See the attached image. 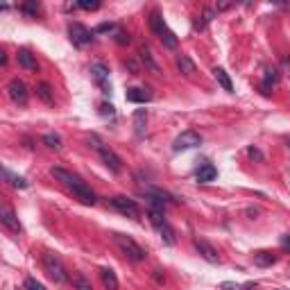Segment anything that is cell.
Instances as JSON below:
<instances>
[{
  "mask_svg": "<svg viewBox=\"0 0 290 290\" xmlns=\"http://www.w3.org/2000/svg\"><path fill=\"white\" fill-rule=\"evenodd\" d=\"M113 243L118 245V249H120L122 254H125L127 258H131V261H145V256H148V254H145V249L140 247L138 243H136L134 238H131V236H125V234H113Z\"/></svg>",
  "mask_w": 290,
  "mask_h": 290,
  "instance_id": "cell-1",
  "label": "cell"
},
{
  "mask_svg": "<svg viewBox=\"0 0 290 290\" xmlns=\"http://www.w3.org/2000/svg\"><path fill=\"white\" fill-rule=\"evenodd\" d=\"M43 270L48 272V276L54 281V283H66V281H68L66 267H63L61 261H59V256H54L52 252L43 254Z\"/></svg>",
  "mask_w": 290,
  "mask_h": 290,
  "instance_id": "cell-2",
  "label": "cell"
},
{
  "mask_svg": "<svg viewBox=\"0 0 290 290\" xmlns=\"http://www.w3.org/2000/svg\"><path fill=\"white\" fill-rule=\"evenodd\" d=\"M93 143H95L93 148L98 150V154H100V159H102V163H104V166H107L111 172H116V175H118V172L122 170V161H120V157H118V154L113 152V150L109 148V145H102V143H100V140L95 138V136H93Z\"/></svg>",
  "mask_w": 290,
  "mask_h": 290,
  "instance_id": "cell-3",
  "label": "cell"
},
{
  "mask_svg": "<svg viewBox=\"0 0 290 290\" xmlns=\"http://www.w3.org/2000/svg\"><path fill=\"white\" fill-rule=\"evenodd\" d=\"M202 145V136L193 129H186L172 140V150L175 152H184V150H193V148H199Z\"/></svg>",
  "mask_w": 290,
  "mask_h": 290,
  "instance_id": "cell-4",
  "label": "cell"
},
{
  "mask_svg": "<svg viewBox=\"0 0 290 290\" xmlns=\"http://www.w3.org/2000/svg\"><path fill=\"white\" fill-rule=\"evenodd\" d=\"M109 202V206L111 208H116L118 213H122V215H127V218H140V206L134 202V199H129V197H111V199H107Z\"/></svg>",
  "mask_w": 290,
  "mask_h": 290,
  "instance_id": "cell-5",
  "label": "cell"
},
{
  "mask_svg": "<svg viewBox=\"0 0 290 290\" xmlns=\"http://www.w3.org/2000/svg\"><path fill=\"white\" fill-rule=\"evenodd\" d=\"M68 34H70V41L77 48H84V45L93 43V32L86 25H82V23H70L68 25Z\"/></svg>",
  "mask_w": 290,
  "mask_h": 290,
  "instance_id": "cell-6",
  "label": "cell"
},
{
  "mask_svg": "<svg viewBox=\"0 0 290 290\" xmlns=\"http://www.w3.org/2000/svg\"><path fill=\"white\" fill-rule=\"evenodd\" d=\"M91 77H93V82L100 86V91H102L104 95L111 93V82H109V68L104 66L102 61L93 63L91 66Z\"/></svg>",
  "mask_w": 290,
  "mask_h": 290,
  "instance_id": "cell-7",
  "label": "cell"
},
{
  "mask_svg": "<svg viewBox=\"0 0 290 290\" xmlns=\"http://www.w3.org/2000/svg\"><path fill=\"white\" fill-rule=\"evenodd\" d=\"M7 95L12 98V102L25 104V102H27V86H25V82L18 80V77L9 80V84H7Z\"/></svg>",
  "mask_w": 290,
  "mask_h": 290,
  "instance_id": "cell-8",
  "label": "cell"
},
{
  "mask_svg": "<svg viewBox=\"0 0 290 290\" xmlns=\"http://www.w3.org/2000/svg\"><path fill=\"white\" fill-rule=\"evenodd\" d=\"M193 245H195V249L199 252V256H202L204 261H208V263H218V261H220V256H218V249L213 247L208 240H204V238H193Z\"/></svg>",
  "mask_w": 290,
  "mask_h": 290,
  "instance_id": "cell-9",
  "label": "cell"
},
{
  "mask_svg": "<svg viewBox=\"0 0 290 290\" xmlns=\"http://www.w3.org/2000/svg\"><path fill=\"white\" fill-rule=\"evenodd\" d=\"M70 190H72V195H77V199H82V202H84V204H91V206H93V204L98 202V197H95V193H93V190H91L89 186H86L82 179H77L75 184L70 186Z\"/></svg>",
  "mask_w": 290,
  "mask_h": 290,
  "instance_id": "cell-10",
  "label": "cell"
},
{
  "mask_svg": "<svg viewBox=\"0 0 290 290\" xmlns=\"http://www.w3.org/2000/svg\"><path fill=\"white\" fill-rule=\"evenodd\" d=\"M138 59L143 61V66L148 68L150 72H154V75H161V68H159V63H157V61H154L152 50H150V45H148V43H140V45H138Z\"/></svg>",
  "mask_w": 290,
  "mask_h": 290,
  "instance_id": "cell-11",
  "label": "cell"
},
{
  "mask_svg": "<svg viewBox=\"0 0 290 290\" xmlns=\"http://www.w3.org/2000/svg\"><path fill=\"white\" fill-rule=\"evenodd\" d=\"M0 220H3V225L7 227L9 231H14V234H21V222H18L16 213H14L7 204H3V208H0Z\"/></svg>",
  "mask_w": 290,
  "mask_h": 290,
  "instance_id": "cell-12",
  "label": "cell"
},
{
  "mask_svg": "<svg viewBox=\"0 0 290 290\" xmlns=\"http://www.w3.org/2000/svg\"><path fill=\"white\" fill-rule=\"evenodd\" d=\"M279 84V68L276 66H267L265 68V75H263V84H261V91L265 95L272 93V89Z\"/></svg>",
  "mask_w": 290,
  "mask_h": 290,
  "instance_id": "cell-13",
  "label": "cell"
},
{
  "mask_svg": "<svg viewBox=\"0 0 290 290\" xmlns=\"http://www.w3.org/2000/svg\"><path fill=\"white\" fill-rule=\"evenodd\" d=\"M127 102H136V104H145L152 100V93H150L148 89H140V86H131V89H127L125 93Z\"/></svg>",
  "mask_w": 290,
  "mask_h": 290,
  "instance_id": "cell-14",
  "label": "cell"
},
{
  "mask_svg": "<svg viewBox=\"0 0 290 290\" xmlns=\"http://www.w3.org/2000/svg\"><path fill=\"white\" fill-rule=\"evenodd\" d=\"M215 177H218V170H215V166H211V163H204V166H199L197 172H195V179H197L199 184H211Z\"/></svg>",
  "mask_w": 290,
  "mask_h": 290,
  "instance_id": "cell-15",
  "label": "cell"
},
{
  "mask_svg": "<svg viewBox=\"0 0 290 290\" xmlns=\"http://www.w3.org/2000/svg\"><path fill=\"white\" fill-rule=\"evenodd\" d=\"M150 30L154 32V34L159 36V39H161L163 34H166L168 32V25H166V21H163V16L161 14L157 12V9H154L152 14H150Z\"/></svg>",
  "mask_w": 290,
  "mask_h": 290,
  "instance_id": "cell-16",
  "label": "cell"
},
{
  "mask_svg": "<svg viewBox=\"0 0 290 290\" xmlns=\"http://www.w3.org/2000/svg\"><path fill=\"white\" fill-rule=\"evenodd\" d=\"M50 175H52L57 181H61V184L66 186V188H70V186L75 184L77 179H80V177H77V175H72V172L63 170V168H50Z\"/></svg>",
  "mask_w": 290,
  "mask_h": 290,
  "instance_id": "cell-17",
  "label": "cell"
},
{
  "mask_svg": "<svg viewBox=\"0 0 290 290\" xmlns=\"http://www.w3.org/2000/svg\"><path fill=\"white\" fill-rule=\"evenodd\" d=\"M16 59H18V63H21L25 70H30V72H34L36 68H39V63H36V59H34V54L30 52L27 48H23V50H18V54H16Z\"/></svg>",
  "mask_w": 290,
  "mask_h": 290,
  "instance_id": "cell-18",
  "label": "cell"
},
{
  "mask_svg": "<svg viewBox=\"0 0 290 290\" xmlns=\"http://www.w3.org/2000/svg\"><path fill=\"white\" fill-rule=\"evenodd\" d=\"M100 276H102V283L107 290H120V283H118V276L113 270H109V267H102L100 270Z\"/></svg>",
  "mask_w": 290,
  "mask_h": 290,
  "instance_id": "cell-19",
  "label": "cell"
},
{
  "mask_svg": "<svg viewBox=\"0 0 290 290\" xmlns=\"http://www.w3.org/2000/svg\"><path fill=\"white\" fill-rule=\"evenodd\" d=\"M177 68H179V72L181 75H186V77H193L195 75V63H193V59L188 57V54H181V57H177Z\"/></svg>",
  "mask_w": 290,
  "mask_h": 290,
  "instance_id": "cell-20",
  "label": "cell"
},
{
  "mask_svg": "<svg viewBox=\"0 0 290 290\" xmlns=\"http://www.w3.org/2000/svg\"><path fill=\"white\" fill-rule=\"evenodd\" d=\"M36 98H39L43 104H54V95H52V89H50L48 82L36 84Z\"/></svg>",
  "mask_w": 290,
  "mask_h": 290,
  "instance_id": "cell-21",
  "label": "cell"
},
{
  "mask_svg": "<svg viewBox=\"0 0 290 290\" xmlns=\"http://www.w3.org/2000/svg\"><path fill=\"white\" fill-rule=\"evenodd\" d=\"M157 231H159V236H161V240H163L166 245H170V247L175 245V229L168 225V220L163 222L161 227H157Z\"/></svg>",
  "mask_w": 290,
  "mask_h": 290,
  "instance_id": "cell-22",
  "label": "cell"
},
{
  "mask_svg": "<svg viewBox=\"0 0 290 290\" xmlns=\"http://www.w3.org/2000/svg\"><path fill=\"white\" fill-rule=\"evenodd\" d=\"M274 261H276V256L272 252H256L254 254V265H258V267H270Z\"/></svg>",
  "mask_w": 290,
  "mask_h": 290,
  "instance_id": "cell-23",
  "label": "cell"
},
{
  "mask_svg": "<svg viewBox=\"0 0 290 290\" xmlns=\"http://www.w3.org/2000/svg\"><path fill=\"white\" fill-rule=\"evenodd\" d=\"M145 122H148V111L145 109H138L134 113V129H136V136H143L145 134Z\"/></svg>",
  "mask_w": 290,
  "mask_h": 290,
  "instance_id": "cell-24",
  "label": "cell"
},
{
  "mask_svg": "<svg viewBox=\"0 0 290 290\" xmlns=\"http://www.w3.org/2000/svg\"><path fill=\"white\" fill-rule=\"evenodd\" d=\"M213 75H215V80H218V84L222 86V89L227 91V93H234V84H231V80H229V75H227L222 68H213Z\"/></svg>",
  "mask_w": 290,
  "mask_h": 290,
  "instance_id": "cell-25",
  "label": "cell"
},
{
  "mask_svg": "<svg viewBox=\"0 0 290 290\" xmlns=\"http://www.w3.org/2000/svg\"><path fill=\"white\" fill-rule=\"evenodd\" d=\"M3 177L14 186V188H27V186H30V184H27V179H23V177H18V175H12L7 168H3Z\"/></svg>",
  "mask_w": 290,
  "mask_h": 290,
  "instance_id": "cell-26",
  "label": "cell"
},
{
  "mask_svg": "<svg viewBox=\"0 0 290 290\" xmlns=\"http://www.w3.org/2000/svg\"><path fill=\"white\" fill-rule=\"evenodd\" d=\"M213 18H215V9H204L202 16H197V21H195V30H204Z\"/></svg>",
  "mask_w": 290,
  "mask_h": 290,
  "instance_id": "cell-27",
  "label": "cell"
},
{
  "mask_svg": "<svg viewBox=\"0 0 290 290\" xmlns=\"http://www.w3.org/2000/svg\"><path fill=\"white\" fill-rule=\"evenodd\" d=\"M21 12L25 14L27 18H36V16H39V12H41V7H39V3L30 0V3H23L21 5Z\"/></svg>",
  "mask_w": 290,
  "mask_h": 290,
  "instance_id": "cell-28",
  "label": "cell"
},
{
  "mask_svg": "<svg viewBox=\"0 0 290 290\" xmlns=\"http://www.w3.org/2000/svg\"><path fill=\"white\" fill-rule=\"evenodd\" d=\"M161 43H163V48H168V50H175V48H177V43H179V41H177L175 32H172V30H168L166 34L161 36Z\"/></svg>",
  "mask_w": 290,
  "mask_h": 290,
  "instance_id": "cell-29",
  "label": "cell"
},
{
  "mask_svg": "<svg viewBox=\"0 0 290 290\" xmlns=\"http://www.w3.org/2000/svg\"><path fill=\"white\" fill-rule=\"evenodd\" d=\"M113 41H116L118 45H127L131 41V36H129V32L127 30H122V27H116V32H113Z\"/></svg>",
  "mask_w": 290,
  "mask_h": 290,
  "instance_id": "cell-30",
  "label": "cell"
},
{
  "mask_svg": "<svg viewBox=\"0 0 290 290\" xmlns=\"http://www.w3.org/2000/svg\"><path fill=\"white\" fill-rule=\"evenodd\" d=\"M43 145H48L50 150H57V152H59V150H61V138H59L57 134H45L43 136Z\"/></svg>",
  "mask_w": 290,
  "mask_h": 290,
  "instance_id": "cell-31",
  "label": "cell"
},
{
  "mask_svg": "<svg viewBox=\"0 0 290 290\" xmlns=\"http://www.w3.org/2000/svg\"><path fill=\"white\" fill-rule=\"evenodd\" d=\"M72 283H75V288H77V290H93L91 281L86 279L84 274H75V276H72Z\"/></svg>",
  "mask_w": 290,
  "mask_h": 290,
  "instance_id": "cell-32",
  "label": "cell"
},
{
  "mask_svg": "<svg viewBox=\"0 0 290 290\" xmlns=\"http://www.w3.org/2000/svg\"><path fill=\"white\" fill-rule=\"evenodd\" d=\"M77 7L84 9V12H95V9H100V0H80Z\"/></svg>",
  "mask_w": 290,
  "mask_h": 290,
  "instance_id": "cell-33",
  "label": "cell"
},
{
  "mask_svg": "<svg viewBox=\"0 0 290 290\" xmlns=\"http://www.w3.org/2000/svg\"><path fill=\"white\" fill-rule=\"evenodd\" d=\"M23 290H45V288L36 279H32V276H30V279H25V283H23Z\"/></svg>",
  "mask_w": 290,
  "mask_h": 290,
  "instance_id": "cell-34",
  "label": "cell"
},
{
  "mask_svg": "<svg viewBox=\"0 0 290 290\" xmlns=\"http://www.w3.org/2000/svg\"><path fill=\"white\" fill-rule=\"evenodd\" d=\"M95 32H116V25H113V23H100V25L95 27Z\"/></svg>",
  "mask_w": 290,
  "mask_h": 290,
  "instance_id": "cell-35",
  "label": "cell"
},
{
  "mask_svg": "<svg viewBox=\"0 0 290 290\" xmlns=\"http://www.w3.org/2000/svg\"><path fill=\"white\" fill-rule=\"evenodd\" d=\"M247 154L252 159H256V161H263V154H261V150H258V148H247Z\"/></svg>",
  "mask_w": 290,
  "mask_h": 290,
  "instance_id": "cell-36",
  "label": "cell"
},
{
  "mask_svg": "<svg viewBox=\"0 0 290 290\" xmlns=\"http://www.w3.org/2000/svg\"><path fill=\"white\" fill-rule=\"evenodd\" d=\"M125 66L131 70V75H138V63H136L134 59H127V61H125Z\"/></svg>",
  "mask_w": 290,
  "mask_h": 290,
  "instance_id": "cell-37",
  "label": "cell"
},
{
  "mask_svg": "<svg viewBox=\"0 0 290 290\" xmlns=\"http://www.w3.org/2000/svg\"><path fill=\"white\" fill-rule=\"evenodd\" d=\"M100 113H102V116H113V107L111 104H102V107H100Z\"/></svg>",
  "mask_w": 290,
  "mask_h": 290,
  "instance_id": "cell-38",
  "label": "cell"
},
{
  "mask_svg": "<svg viewBox=\"0 0 290 290\" xmlns=\"http://www.w3.org/2000/svg\"><path fill=\"white\" fill-rule=\"evenodd\" d=\"M281 247H283V249H290V234H285L283 238H281Z\"/></svg>",
  "mask_w": 290,
  "mask_h": 290,
  "instance_id": "cell-39",
  "label": "cell"
},
{
  "mask_svg": "<svg viewBox=\"0 0 290 290\" xmlns=\"http://www.w3.org/2000/svg\"><path fill=\"white\" fill-rule=\"evenodd\" d=\"M281 66H283V70L290 75V59H288V57H283V59H281Z\"/></svg>",
  "mask_w": 290,
  "mask_h": 290,
  "instance_id": "cell-40",
  "label": "cell"
},
{
  "mask_svg": "<svg viewBox=\"0 0 290 290\" xmlns=\"http://www.w3.org/2000/svg\"><path fill=\"white\" fill-rule=\"evenodd\" d=\"M229 7H231L229 3H220V5H218V12H225V9H229Z\"/></svg>",
  "mask_w": 290,
  "mask_h": 290,
  "instance_id": "cell-41",
  "label": "cell"
},
{
  "mask_svg": "<svg viewBox=\"0 0 290 290\" xmlns=\"http://www.w3.org/2000/svg\"><path fill=\"white\" fill-rule=\"evenodd\" d=\"M7 63V57H5V52H0V66H5Z\"/></svg>",
  "mask_w": 290,
  "mask_h": 290,
  "instance_id": "cell-42",
  "label": "cell"
},
{
  "mask_svg": "<svg viewBox=\"0 0 290 290\" xmlns=\"http://www.w3.org/2000/svg\"><path fill=\"white\" fill-rule=\"evenodd\" d=\"M154 279H157L159 283H163V276H161V272H159V270H157V274H154Z\"/></svg>",
  "mask_w": 290,
  "mask_h": 290,
  "instance_id": "cell-43",
  "label": "cell"
},
{
  "mask_svg": "<svg viewBox=\"0 0 290 290\" xmlns=\"http://www.w3.org/2000/svg\"><path fill=\"white\" fill-rule=\"evenodd\" d=\"M249 288H254V283H245L243 288H238V290H249Z\"/></svg>",
  "mask_w": 290,
  "mask_h": 290,
  "instance_id": "cell-44",
  "label": "cell"
},
{
  "mask_svg": "<svg viewBox=\"0 0 290 290\" xmlns=\"http://www.w3.org/2000/svg\"><path fill=\"white\" fill-rule=\"evenodd\" d=\"M285 143H288V148H290V136H288V138H285Z\"/></svg>",
  "mask_w": 290,
  "mask_h": 290,
  "instance_id": "cell-45",
  "label": "cell"
}]
</instances>
